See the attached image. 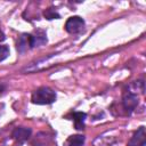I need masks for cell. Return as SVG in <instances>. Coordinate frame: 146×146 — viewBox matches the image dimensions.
Masks as SVG:
<instances>
[{
  "mask_svg": "<svg viewBox=\"0 0 146 146\" xmlns=\"http://www.w3.org/2000/svg\"><path fill=\"white\" fill-rule=\"evenodd\" d=\"M56 92L49 87H40L33 91L31 100L36 105H49L56 100Z\"/></svg>",
  "mask_w": 146,
  "mask_h": 146,
  "instance_id": "obj_1",
  "label": "cell"
},
{
  "mask_svg": "<svg viewBox=\"0 0 146 146\" xmlns=\"http://www.w3.org/2000/svg\"><path fill=\"white\" fill-rule=\"evenodd\" d=\"M84 27V21L80 16H72L65 23V30L68 33H78Z\"/></svg>",
  "mask_w": 146,
  "mask_h": 146,
  "instance_id": "obj_2",
  "label": "cell"
},
{
  "mask_svg": "<svg viewBox=\"0 0 146 146\" xmlns=\"http://www.w3.org/2000/svg\"><path fill=\"white\" fill-rule=\"evenodd\" d=\"M47 42V34L42 30H38L32 34H27V43L30 48L42 46Z\"/></svg>",
  "mask_w": 146,
  "mask_h": 146,
  "instance_id": "obj_3",
  "label": "cell"
},
{
  "mask_svg": "<svg viewBox=\"0 0 146 146\" xmlns=\"http://www.w3.org/2000/svg\"><path fill=\"white\" fill-rule=\"evenodd\" d=\"M146 145V133H145V127L141 125L137 129V131L133 133V136L128 141L127 146H145Z\"/></svg>",
  "mask_w": 146,
  "mask_h": 146,
  "instance_id": "obj_4",
  "label": "cell"
},
{
  "mask_svg": "<svg viewBox=\"0 0 146 146\" xmlns=\"http://www.w3.org/2000/svg\"><path fill=\"white\" fill-rule=\"evenodd\" d=\"M122 105H123L124 110H127L128 113H131L136 108V106L138 105V97H137V95L136 94H132L130 91H127L123 95Z\"/></svg>",
  "mask_w": 146,
  "mask_h": 146,
  "instance_id": "obj_5",
  "label": "cell"
},
{
  "mask_svg": "<svg viewBox=\"0 0 146 146\" xmlns=\"http://www.w3.org/2000/svg\"><path fill=\"white\" fill-rule=\"evenodd\" d=\"M32 133V130L30 128H26V127H18V128H15L14 131L11 132V137L14 140H16L17 143L22 144L24 141H26L30 136Z\"/></svg>",
  "mask_w": 146,
  "mask_h": 146,
  "instance_id": "obj_6",
  "label": "cell"
},
{
  "mask_svg": "<svg viewBox=\"0 0 146 146\" xmlns=\"http://www.w3.org/2000/svg\"><path fill=\"white\" fill-rule=\"evenodd\" d=\"M86 119H87V114L83 112H74L73 113V121H74V127L76 130H82L84 128Z\"/></svg>",
  "mask_w": 146,
  "mask_h": 146,
  "instance_id": "obj_7",
  "label": "cell"
},
{
  "mask_svg": "<svg viewBox=\"0 0 146 146\" xmlns=\"http://www.w3.org/2000/svg\"><path fill=\"white\" fill-rule=\"evenodd\" d=\"M84 139L86 138L82 135H72L65 140L64 146H83Z\"/></svg>",
  "mask_w": 146,
  "mask_h": 146,
  "instance_id": "obj_8",
  "label": "cell"
},
{
  "mask_svg": "<svg viewBox=\"0 0 146 146\" xmlns=\"http://www.w3.org/2000/svg\"><path fill=\"white\" fill-rule=\"evenodd\" d=\"M43 16L47 18V19H58L60 16L59 14L54 9V8H47L44 11H43Z\"/></svg>",
  "mask_w": 146,
  "mask_h": 146,
  "instance_id": "obj_9",
  "label": "cell"
},
{
  "mask_svg": "<svg viewBox=\"0 0 146 146\" xmlns=\"http://www.w3.org/2000/svg\"><path fill=\"white\" fill-rule=\"evenodd\" d=\"M9 56V48L6 44H0V62L5 60Z\"/></svg>",
  "mask_w": 146,
  "mask_h": 146,
  "instance_id": "obj_10",
  "label": "cell"
},
{
  "mask_svg": "<svg viewBox=\"0 0 146 146\" xmlns=\"http://www.w3.org/2000/svg\"><path fill=\"white\" fill-rule=\"evenodd\" d=\"M5 39H6V35H5V33L0 30V42H1V41H3Z\"/></svg>",
  "mask_w": 146,
  "mask_h": 146,
  "instance_id": "obj_11",
  "label": "cell"
},
{
  "mask_svg": "<svg viewBox=\"0 0 146 146\" xmlns=\"http://www.w3.org/2000/svg\"><path fill=\"white\" fill-rule=\"evenodd\" d=\"M3 90H5V87H3L2 84H0V95L3 92Z\"/></svg>",
  "mask_w": 146,
  "mask_h": 146,
  "instance_id": "obj_12",
  "label": "cell"
}]
</instances>
